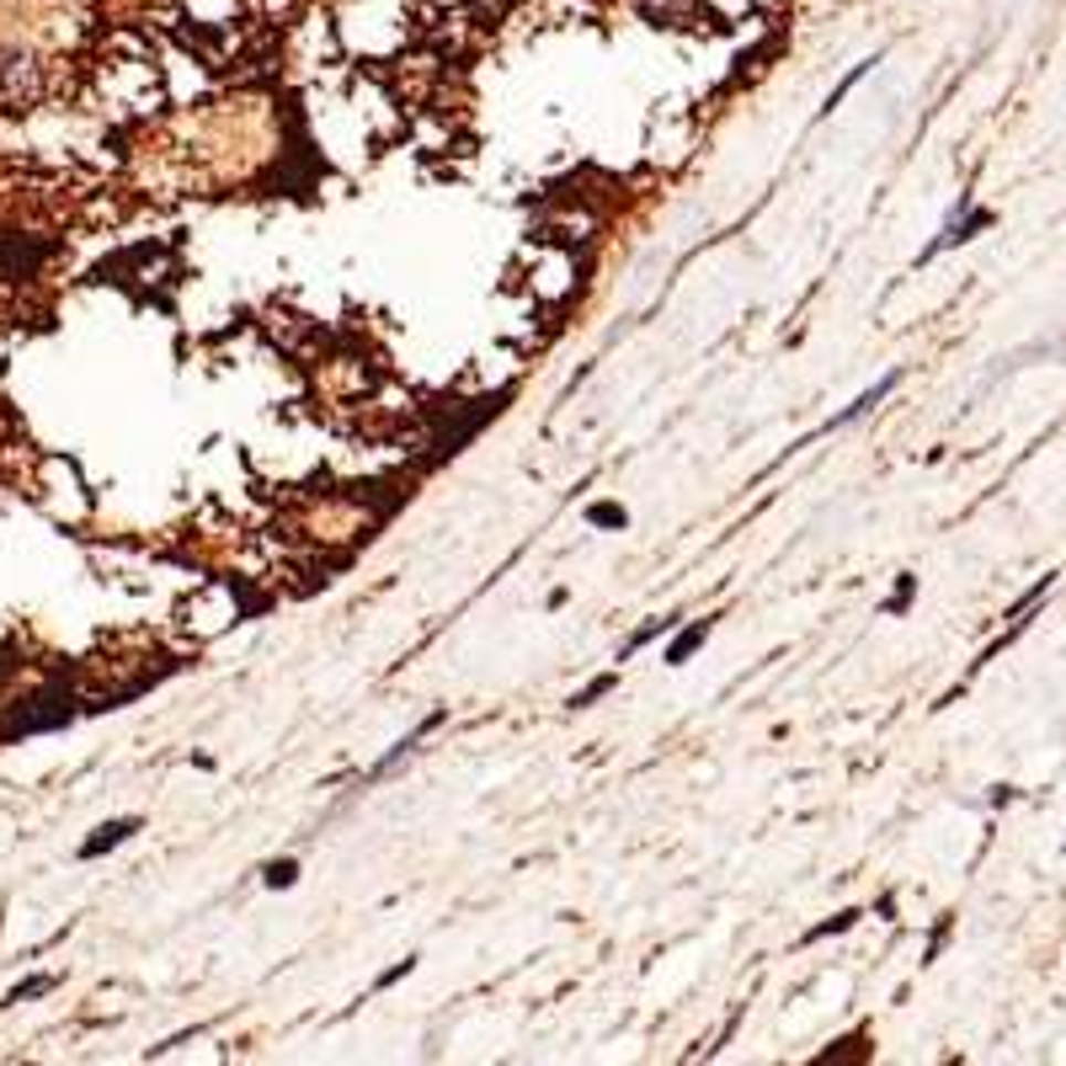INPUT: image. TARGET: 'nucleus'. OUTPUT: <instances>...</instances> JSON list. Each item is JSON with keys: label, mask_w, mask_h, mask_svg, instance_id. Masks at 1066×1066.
<instances>
[{"label": "nucleus", "mask_w": 1066, "mask_h": 1066, "mask_svg": "<svg viewBox=\"0 0 1066 1066\" xmlns=\"http://www.w3.org/2000/svg\"><path fill=\"white\" fill-rule=\"evenodd\" d=\"M986 224H992V213H986V209H975L971 219H949V224H944V235H939V241L928 245V251H922L917 262H933L939 251H949V245H960V241H971L975 230H986Z\"/></svg>", "instance_id": "nucleus-1"}, {"label": "nucleus", "mask_w": 1066, "mask_h": 1066, "mask_svg": "<svg viewBox=\"0 0 1066 1066\" xmlns=\"http://www.w3.org/2000/svg\"><path fill=\"white\" fill-rule=\"evenodd\" d=\"M662 630H672V619H651V624H645V630H635V635H630V645H624V651H619V662H630V656H635L640 645H651V640L662 635Z\"/></svg>", "instance_id": "nucleus-5"}, {"label": "nucleus", "mask_w": 1066, "mask_h": 1066, "mask_svg": "<svg viewBox=\"0 0 1066 1066\" xmlns=\"http://www.w3.org/2000/svg\"><path fill=\"white\" fill-rule=\"evenodd\" d=\"M294 880H299V864H294V858H277V864H267V885H273V890H288Z\"/></svg>", "instance_id": "nucleus-8"}, {"label": "nucleus", "mask_w": 1066, "mask_h": 1066, "mask_svg": "<svg viewBox=\"0 0 1066 1066\" xmlns=\"http://www.w3.org/2000/svg\"><path fill=\"white\" fill-rule=\"evenodd\" d=\"M613 683H619V672H603V677H592V683H587V688H581V694H577V699H571V704H577V709H587V704H592V699H603V694H609Z\"/></svg>", "instance_id": "nucleus-7"}, {"label": "nucleus", "mask_w": 1066, "mask_h": 1066, "mask_svg": "<svg viewBox=\"0 0 1066 1066\" xmlns=\"http://www.w3.org/2000/svg\"><path fill=\"white\" fill-rule=\"evenodd\" d=\"M587 523H598V528H624V507H613V502H598V507H587Z\"/></svg>", "instance_id": "nucleus-6"}, {"label": "nucleus", "mask_w": 1066, "mask_h": 1066, "mask_svg": "<svg viewBox=\"0 0 1066 1066\" xmlns=\"http://www.w3.org/2000/svg\"><path fill=\"white\" fill-rule=\"evenodd\" d=\"M139 832V822L134 816H123V822H107V826H96V837H86L81 843V858H96V853H107V848H118V843H128Z\"/></svg>", "instance_id": "nucleus-2"}, {"label": "nucleus", "mask_w": 1066, "mask_h": 1066, "mask_svg": "<svg viewBox=\"0 0 1066 1066\" xmlns=\"http://www.w3.org/2000/svg\"><path fill=\"white\" fill-rule=\"evenodd\" d=\"M869 70H875V60L853 64V70H848V81H843V86H837V92H832V96H826V102H822V118H826V113H832V107H843V96H848L853 86H858V81H864V75H869Z\"/></svg>", "instance_id": "nucleus-4"}, {"label": "nucleus", "mask_w": 1066, "mask_h": 1066, "mask_svg": "<svg viewBox=\"0 0 1066 1066\" xmlns=\"http://www.w3.org/2000/svg\"><path fill=\"white\" fill-rule=\"evenodd\" d=\"M912 587H917V577H901V587H896V598H890V613H901V609H907V598H912Z\"/></svg>", "instance_id": "nucleus-9"}, {"label": "nucleus", "mask_w": 1066, "mask_h": 1066, "mask_svg": "<svg viewBox=\"0 0 1066 1066\" xmlns=\"http://www.w3.org/2000/svg\"><path fill=\"white\" fill-rule=\"evenodd\" d=\"M709 630H715V619H699V624H688L683 635L672 640V645H667V662H672V667H683V662H688V656L699 651L704 640H709Z\"/></svg>", "instance_id": "nucleus-3"}, {"label": "nucleus", "mask_w": 1066, "mask_h": 1066, "mask_svg": "<svg viewBox=\"0 0 1066 1066\" xmlns=\"http://www.w3.org/2000/svg\"><path fill=\"white\" fill-rule=\"evenodd\" d=\"M411 971H416V960H400V965H390V971L379 975V986H395L400 975H411Z\"/></svg>", "instance_id": "nucleus-10"}]
</instances>
